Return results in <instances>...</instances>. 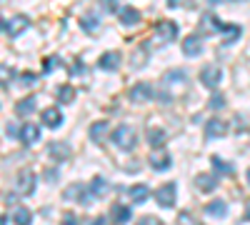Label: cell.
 Segmentation results:
<instances>
[{
  "label": "cell",
  "mask_w": 250,
  "mask_h": 225,
  "mask_svg": "<svg viewBox=\"0 0 250 225\" xmlns=\"http://www.w3.org/2000/svg\"><path fill=\"white\" fill-rule=\"evenodd\" d=\"M245 218L250 220V203H248V205H245Z\"/></svg>",
  "instance_id": "cell-43"
},
{
  "label": "cell",
  "mask_w": 250,
  "mask_h": 225,
  "mask_svg": "<svg viewBox=\"0 0 250 225\" xmlns=\"http://www.w3.org/2000/svg\"><path fill=\"white\" fill-rule=\"evenodd\" d=\"M178 38V25L173 23V20H158L153 33H150V40L145 43V48H163V45H168L173 43V40Z\"/></svg>",
  "instance_id": "cell-1"
},
{
  "label": "cell",
  "mask_w": 250,
  "mask_h": 225,
  "mask_svg": "<svg viewBox=\"0 0 250 225\" xmlns=\"http://www.w3.org/2000/svg\"><path fill=\"white\" fill-rule=\"evenodd\" d=\"M213 165H215L223 175H233V165H228V163H223L220 158H213Z\"/></svg>",
  "instance_id": "cell-32"
},
{
  "label": "cell",
  "mask_w": 250,
  "mask_h": 225,
  "mask_svg": "<svg viewBox=\"0 0 250 225\" xmlns=\"http://www.w3.org/2000/svg\"><path fill=\"white\" fill-rule=\"evenodd\" d=\"M100 68H103V70H110V73L118 70V68H120V53H118V50L105 53V55L100 58Z\"/></svg>",
  "instance_id": "cell-15"
},
{
  "label": "cell",
  "mask_w": 250,
  "mask_h": 225,
  "mask_svg": "<svg viewBox=\"0 0 250 225\" xmlns=\"http://www.w3.org/2000/svg\"><path fill=\"white\" fill-rule=\"evenodd\" d=\"M165 140H168V133H165L163 128H150L148 130V143H150L153 148H163Z\"/></svg>",
  "instance_id": "cell-19"
},
{
  "label": "cell",
  "mask_w": 250,
  "mask_h": 225,
  "mask_svg": "<svg viewBox=\"0 0 250 225\" xmlns=\"http://www.w3.org/2000/svg\"><path fill=\"white\" fill-rule=\"evenodd\" d=\"M143 63H145V53H143V50H135V58L130 60V65H133V68H140Z\"/></svg>",
  "instance_id": "cell-36"
},
{
  "label": "cell",
  "mask_w": 250,
  "mask_h": 225,
  "mask_svg": "<svg viewBox=\"0 0 250 225\" xmlns=\"http://www.w3.org/2000/svg\"><path fill=\"white\" fill-rule=\"evenodd\" d=\"M128 98L133 100V103H150V100L155 98V90L150 83H135L128 93Z\"/></svg>",
  "instance_id": "cell-5"
},
{
  "label": "cell",
  "mask_w": 250,
  "mask_h": 225,
  "mask_svg": "<svg viewBox=\"0 0 250 225\" xmlns=\"http://www.w3.org/2000/svg\"><path fill=\"white\" fill-rule=\"evenodd\" d=\"M178 225H200V220L195 215H190V213H180L178 215Z\"/></svg>",
  "instance_id": "cell-31"
},
{
  "label": "cell",
  "mask_w": 250,
  "mask_h": 225,
  "mask_svg": "<svg viewBox=\"0 0 250 225\" xmlns=\"http://www.w3.org/2000/svg\"><path fill=\"white\" fill-rule=\"evenodd\" d=\"M113 220L120 225V223H128L130 220V208H125V205H115L113 208Z\"/></svg>",
  "instance_id": "cell-28"
},
{
  "label": "cell",
  "mask_w": 250,
  "mask_h": 225,
  "mask_svg": "<svg viewBox=\"0 0 250 225\" xmlns=\"http://www.w3.org/2000/svg\"><path fill=\"white\" fill-rule=\"evenodd\" d=\"M40 120H43V125H48V128H60L62 113L58 108H45L43 113H40Z\"/></svg>",
  "instance_id": "cell-11"
},
{
  "label": "cell",
  "mask_w": 250,
  "mask_h": 225,
  "mask_svg": "<svg viewBox=\"0 0 250 225\" xmlns=\"http://www.w3.org/2000/svg\"><path fill=\"white\" fill-rule=\"evenodd\" d=\"M15 193L18 195H33L35 193V173L20 170L18 178H15Z\"/></svg>",
  "instance_id": "cell-4"
},
{
  "label": "cell",
  "mask_w": 250,
  "mask_h": 225,
  "mask_svg": "<svg viewBox=\"0 0 250 225\" xmlns=\"http://www.w3.org/2000/svg\"><path fill=\"white\" fill-rule=\"evenodd\" d=\"M148 195H150V188H148V185H133V188L128 190L130 203H145V200H148Z\"/></svg>",
  "instance_id": "cell-20"
},
{
  "label": "cell",
  "mask_w": 250,
  "mask_h": 225,
  "mask_svg": "<svg viewBox=\"0 0 250 225\" xmlns=\"http://www.w3.org/2000/svg\"><path fill=\"white\" fill-rule=\"evenodd\" d=\"M150 168H155V170H168V168H170V153H165V150L150 153Z\"/></svg>",
  "instance_id": "cell-12"
},
{
  "label": "cell",
  "mask_w": 250,
  "mask_h": 225,
  "mask_svg": "<svg viewBox=\"0 0 250 225\" xmlns=\"http://www.w3.org/2000/svg\"><path fill=\"white\" fill-rule=\"evenodd\" d=\"M5 133H8V138H20V133H18V128L13 125V123H8V125H5Z\"/></svg>",
  "instance_id": "cell-37"
},
{
  "label": "cell",
  "mask_w": 250,
  "mask_h": 225,
  "mask_svg": "<svg viewBox=\"0 0 250 225\" xmlns=\"http://www.w3.org/2000/svg\"><path fill=\"white\" fill-rule=\"evenodd\" d=\"M200 33H205V35H213V33H223V23L215 18V15H210V13H205L203 18H200Z\"/></svg>",
  "instance_id": "cell-9"
},
{
  "label": "cell",
  "mask_w": 250,
  "mask_h": 225,
  "mask_svg": "<svg viewBox=\"0 0 250 225\" xmlns=\"http://www.w3.org/2000/svg\"><path fill=\"white\" fill-rule=\"evenodd\" d=\"M183 53H185L188 58H198V55L203 53V38H200V35H188V38L183 40Z\"/></svg>",
  "instance_id": "cell-8"
},
{
  "label": "cell",
  "mask_w": 250,
  "mask_h": 225,
  "mask_svg": "<svg viewBox=\"0 0 250 225\" xmlns=\"http://www.w3.org/2000/svg\"><path fill=\"white\" fill-rule=\"evenodd\" d=\"M110 130V125L105 120H98V123H93L90 125V140H95V143H103L105 140V133Z\"/></svg>",
  "instance_id": "cell-18"
},
{
  "label": "cell",
  "mask_w": 250,
  "mask_h": 225,
  "mask_svg": "<svg viewBox=\"0 0 250 225\" xmlns=\"http://www.w3.org/2000/svg\"><path fill=\"white\" fill-rule=\"evenodd\" d=\"M205 213L208 215H213V218H223L228 213V205H225V200H210L205 205Z\"/></svg>",
  "instance_id": "cell-21"
},
{
  "label": "cell",
  "mask_w": 250,
  "mask_h": 225,
  "mask_svg": "<svg viewBox=\"0 0 250 225\" xmlns=\"http://www.w3.org/2000/svg\"><path fill=\"white\" fill-rule=\"evenodd\" d=\"M45 178H48V183H55V178H58V175H55V173H53V170H50V173H48V175H45Z\"/></svg>",
  "instance_id": "cell-42"
},
{
  "label": "cell",
  "mask_w": 250,
  "mask_h": 225,
  "mask_svg": "<svg viewBox=\"0 0 250 225\" xmlns=\"http://www.w3.org/2000/svg\"><path fill=\"white\" fill-rule=\"evenodd\" d=\"M223 105V98L220 95H215V100H213V108H220Z\"/></svg>",
  "instance_id": "cell-41"
},
{
  "label": "cell",
  "mask_w": 250,
  "mask_h": 225,
  "mask_svg": "<svg viewBox=\"0 0 250 225\" xmlns=\"http://www.w3.org/2000/svg\"><path fill=\"white\" fill-rule=\"evenodd\" d=\"M58 65H60V58H58V55H53V58H45V60H43V70H45V73L55 70Z\"/></svg>",
  "instance_id": "cell-33"
},
{
  "label": "cell",
  "mask_w": 250,
  "mask_h": 225,
  "mask_svg": "<svg viewBox=\"0 0 250 225\" xmlns=\"http://www.w3.org/2000/svg\"><path fill=\"white\" fill-rule=\"evenodd\" d=\"M220 80H223V70L218 65H205L200 70V83L205 88H218L220 85Z\"/></svg>",
  "instance_id": "cell-6"
},
{
  "label": "cell",
  "mask_w": 250,
  "mask_h": 225,
  "mask_svg": "<svg viewBox=\"0 0 250 225\" xmlns=\"http://www.w3.org/2000/svg\"><path fill=\"white\" fill-rule=\"evenodd\" d=\"M113 143L120 150H133L135 148V130L130 125H118L113 130Z\"/></svg>",
  "instance_id": "cell-2"
},
{
  "label": "cell",
  "mask_w": 250,
  "mask_h": 225,
  "mask_svg": "<svg viewBox=\"0 0 250 225\" xmlns=\"http://www.w3.org/2000/svg\"><path fill=\"white\" fill-rule=\"evenodd\" d=\"M163 83H165V85H175V83L185 85V83H188V75H185V70H170L168 75L163 78Z\"/></svg>",
  "instance_id": "cell-23"
},
{
  "label": "cell",
  "mask_w": 250,
  "mask_h": 225,
  "mask_svg": "<svg viewBox=\"0 0 250 225\" xmlns=\"http://www.w3.org/2000/svg\"><path fill=\"white\" fill-rule=\"evenodd\" d=\"M48 155L55 160H68L70 158V145L68 143H50L48 145Z\"/></svg>",
  "instance_id": "cell-14"
},
{
  "label": "cell",
  "mask_w": 250,
  "mask_h": 225,
  "mask_svg": "<svg viewBox=\"0 0 250 225\" xmlns=\"http://www.w3.org/2000/svg\"><path fill=\"white\" fill-rule=\"evenodd\" d=\"M20 80H23V83H25V85H33V83H35V75H28V73H25V75H23V78H20Z\"/></svg>",
  "instance_id": "cell-40"
},
{
  "label": "cell",
  "mask_w": 250,
  "mask_h": 225,
  "mask_svg": "<svg viewBox=\"0 0 250 225\" xmlns=\"http://www.w3.org/2000/svg\"><path fill=\"white\" fill-rule=\"evenodd\" d=\"M100 8L105 13H115L118 10V0H100Z\"/></svg>",
  "instance_id": "cell-34"
},
{
  "label": "cell",
  "mask_w": 250,
  "mask_h": 225,
  "mask_svg": "<svg viewBox=\"0 0 250 225\" xmlns=\"http://www.w3.org/2000/svg\"><path fill=\"white\" fill-rule=\"evenodd\" d=\"M248 183H250V170H248Z\"/></svg>",
  "instance_id": "cell-45"
},
{
  "label": "cell",
  "mask_w": 250,
  "mask_h": 225,
  "mask_svg": "<svg viewBox=\"0 0 250 225\" xmlns=\"http://www.w3.org/2000/svg\"><path fill=\"white\" fill-rule=\"evenodd\" d=\"M62 225H78L75 215H65V218H62Z\"/></svg>",
  "instance_id": "cell-39"
},
{
  "label": "cell",
  "mask_w": 250,
  "mask_h": 225,
  "mask_svg": "<svg viewBox=\"0 0 250 225\" xmlns=\"http://www.w3.org/2000/svg\"><path fill=\"white\" fill-rule=\"evenodd\" d=\"M13 223H15V225H30V223H33V213H30L28 208H15Z\"/></svg>",
  "instance_id": "cell-24"
},
{
  "label": "cell",
  "mask_w": 250,
  "mask_h": 225,
  "mask_svg": "<svg viewBox=\"0 0 250 225\" xmlns=\"http://www.w3.org/2000/svg\"><path fill=\"white\" fill-rule=\"evenodd\" d=\"M80 190H83V185H78V183H75V185H70L65 190V200H80V203H85V198L80 195Z\"/></svg>",
  "instance_id": "cell-29"
},
{
  "label": "cell",
  "mask_w": 250,
  "mask_h": 225,
  "mask_svg": "<svg viewBox=\"0 0 250 225\" xmlns=\"http://www.w3.org/2000/svg\"><path fill=\"white\" fill-rule=\"evenodd\" d=\"M155 200H158V205H163V208H173L175 205V183H165V185H160L155 190Z\"/></svg>",
  "instance_id": "cell-7"
},
{
  "label": "cell",
  "mask_w": 250,
  "mask_h": 225,
  "mask_svg": "<svg viewBox=\"0 0 250 225\" xmlns=\"http://www.w3.org/2000/svg\"><path fill=\"white\" fill-rule=\"evenodd\" d=\"M118 18H120V23H123V25H128V28L140 23V13H138L135 8H130V5H128V8H123V10L118 13Z\"/></svg>",
  "instance_id": "cell-16"
},
{
  "label": "cell",
  "mask_w": 250,
  "mask_h": 225,
  "mask_svg": "<svg viewBox=\"0 0 250 225\" xmlns=\"http://www.w3.org/2000/svg\"><path fill=\"white\" fill-rule=\"evenodd\" d=\"M205 133L208 135H213V138H223L228 133V123L220 120V118H213V120H208V125H205Z\"/></svg>",
  "instance_id": "cell-13"
},
{
  "label": "cell",
  "mask_w": 250,
  "mask_h": 225,
  "mask_svg": "<svg viewBox=\"0 0 250 225\" xmlns=\"http://www.w3.org/2000/svg\"><path fill=\"white\" fill-rule=\"evenodd\" d=\"M223 35H225L228 40H238V38H240V25H225V23H223Z\"/></svg>",
  "instance_id": "cell-30"
},
{
  "label": "cell",
  "mask_w": 250,
  "mask_h": 225,
  "mask_svg": "<svg viewBox=\"0 0 250 225\" xmlns=\"http://www.w3.org/2000/svg\"><path fill=\"white\" fill-rule=\"evenodd\" d=\"M90 225H110V220H108L105 215H100V218H95V220H93Z\"/></svg>",
  "instance_id": "cell-38"
},
{
  "label": "cell",
  "mask_w": 250,
  "mask_h": 225,
  "mask_svg": "<svg viewBox=\"0 0 250 225\" xmlns=\"http://www.w3.org/2000/svg\"><path fill=\"white\" fill-rule=\"evenodd\" d=\"M195 188H198L200 193H210V190L218 188V180H215V175H210V173H198V175H195Z\"/></svg>",
  "instance_id": "cell-10"
},
{
  "label": "cell",
  "mask_w": 250,
  "mask_h": 225,
  "mask_svg": "<svg viewBox=\"0 0 250 225\" xmlns=\"http://www.w3.org/2000/svg\"><path fill=\"white\" fill-rule=\"evenodd\" d=\"M168 3H170V5H178V3H180V0H168Z\"/></svg>",
  "instance_id": "cell-44"
},
{
  "label": "cell",
  "mask_w": 250,
  "mask_h": 225,
  "mask_svg": "<svg viewBox=\"0 0 250 225\" xmlns=\"http://www.w3.org/2000/svg\"><path fill=\"white\" fill-rule=\"evenodd\" d=\"M95 198H103V195H105V190H108V183H105V178H93V183H90V188H88Z\"/></svg>",
  "instance_id": "cell-25"
},
{
  "label": "cell",
  "mask_w": 250,
  "mask_h": 225,
  "mask_svg": "<svg viewBox=\"0 0 250 225\" xmlns=\"http://www.w3.org/2000/svg\"><path fill=\"white\" fill-rule=\"evenodd\" d=\"M38 138H40V130H38V125H33V123H28V125L20 128V140H23L25 145H33V143H38Z\"/></svg>",
  "instance_id": "cell-17"
},
{
  "label": "cell",
  "mask_w": 250,
  "mask_h": 225,
  "mask_svg": "<svg viewBox=\"0 0 250 225\" xmlns=\"http://www.w3.org/2000/svg\"><path fill=\"white\" fill-rule=\"evenodd\" d=\"M138 225H163V223H160V218H155V215H145V218L138 220Z\"/></svg>",
  "instance_id": "cell-35"
},
{
  "label": "cell",
  "mask_w": 250,
  "mask_h": 225,
  "mask_svg": "<svg viewBox=\"0 0 250 225\" xmlns=\"http://www.w3.org/2000/svg\"><path fill=\"white\" fill-rule=\"evenodd\" d=\"M80 25L85 28L88 33H95V30H98V25H100V20H98V15H93V13H90V15H83V18H80Z\"/></svg>",
  "instance_id": "cell-26"
},
{
  "label": "cell",
  "mask_w": 250,
  "mask_h": 225,
  "mask_svg": "<svg viewBox=\"0 0 250 225\" xmlns=\"http://www.w3.org/2000/svg\"><path fill=\"white\" fill-rule=\"evenodd\" d=\"M33 110H35V98H30V95L15 103V113H18V115H23V118H25V115H30Z\"/></svg>",
  "instance_id": "cell-22"
},
{
  "label": "cell",
  "mask_w": 250,
  "mask_h": 225,
  "mask_svg": "<svg viewBox=\"0 0 250 225\" xmlns=\"http://www.w3.org/2000/svg\"><path fill=\"white\" fill-rule=\"evenodd\" d=\"M28 28H30V18L23 15V13L10 15L5 23H3V30H5V35H10V38H15V35H20V33H25Z\"/></svg>",
  "instance_id": "cell-3"
},
{
  "label": "cell",
  "mask_w": 250,
  "mask_h": 225,
  "mask_svg": "<svg viewBox=\"0 0 250 225\" xmlns=\"http://www.w3.org/2000/svg\"><path fill=\"white\" fill-rule=\"evenodd\" d=\"M58 100H60V103H73V100H75V88L60 85L58 88Z\"/></svg>",
  "instance_id": "cell-27"
}]
</instances>
